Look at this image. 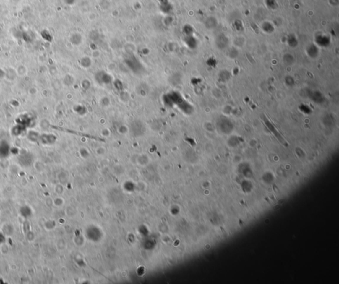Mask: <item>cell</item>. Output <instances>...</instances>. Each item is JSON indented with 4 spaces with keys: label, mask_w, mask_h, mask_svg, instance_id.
<instances>
[{
    "label": "cell",
    "mask_w": 339,
    "mask_h": 284,
    "mask_svg": "<svg viewBox=\"0 0 339 284\" xmlns=\"http://www.w3.org/2000/svg\"><path fill=\"white\" fill-rule=\"evenodd\" d=\"M162 100L166 106L173 107L175 106L178 107L185 100L180 93L178 92H171L164 95Z\"/></svg>",
    "instance_id": "6da1fadb"
},
{
    "label": "cell",
    "mask_w": 339,
    "mask_h": 284,
    "mask_svg": "<svg viewBox=\"0 0 339 284\" xmlns=\"http://www.w3.org/2000/svg\"><path fill=\"white\" fill-rule=\"evenodd\" d=\"M217 126L222 133L226 134L232 132L234 129V125L232 121L225 117H222L219 119L217 121Z\"/></svg>",
    "instance_id": "7a4b0ae2"
},
{
    "label": "cell",
    "mask_w": 339,
    "mask_h": 284,
    "mask_svg": "<svg viewBox=\"0 0 339 284\" xmlns=\"http://www.w3.org/2000/svg\"><path fill=\"white\" fill-rule=\"evenodd\" d=\"M307 95L311 101L317 104H322L325 100L323 94L317 90H309L307 93Z\"/></svg>",
    "instance_id": "3957f363"
},
{
    "label": "cell",
    "mask_w": 339,
    "mask_h": 284,
    "mask_svg": "<svg viewBox=\"0 0 339 284\" xmlns=\"http://www.w3.org/2000/svg\"><path fill=\"white\" fill-rule=\"evenodd\" d=\"M262 121H263V122L264 123V124H265V125L266 126V127L268 128L273 134H274V136L276 137L280 142H283V139L282 137L281 136V134L279 133V132L278 131L276 128L275 127L274 124H273L271 121L269 120V119L265 115H262Z\"/></svg>",
    "instance_id": "277c9868"
},
{
    "label": "cell",
    "mask_w": 339,
    "mask_h": 284,
    "mask_svg": "<svg viewBox=\"0 0 339 284\" xmlns=\"http://www.w3.org/2000/svg\"><path fill=\"white\" fill-rule=\"evenodd\" d=\"M96 79H98V82H100V83H102L104 84H110V82L111 81V77H110L108 74L105 72L99 74V75L98 74V77H96Z\"/></svg>",
    "instance_id": "5b68a950"
},
{
    "label": "cell",
    "mask_w": 339,
    "mask_h": 284,
    "mask_svg": "<svg viewBox=\"0 0 339 284\" xmlns=\"http://www.w3.org/2000/svg\"><path fill=\"white\" fill-rule=\"evenodd\" d=\"M315 41L318 45L321 46H327L330 43V39L326 36H319L316 38Z\"/></svg>",
    "instance_id": "8992f818"
},
{
    "label": "cell",
    "mask_w": 339,
    "mask_h": 284,
    "mask_svg": "<svg viewBox=\"0 0 339 284\" xmlns=\"http://www.w3.org/2000/svg\"><path fill=\"white\" fill-rule=\"evenodd\" d=\"M9 153V146L6 142H1L0 144V156L6 157Z\"/></svg>",
    "instance_id": "52a82bcc"
},
{
    "label": "cell",
    "mask_w": 339,
    "mask_h": 284,
    "mask_svg": "<svg viewBox=\"0 0 339 284\" xmlns=\"http://www.w3.org/2000/svg\"><path fill=\"white\" fill-rule=\"evenodd\" d=\"M307 54L311 58H315L319 54V48L315 45H311L307 48Z\"/></svg>",
    "instance_id": "ba28073f"
},
{
    "label": "cell",
    "mask_w": 339,
    "mask_h": 284,
    "mask_svg": "<svg viewBox=\"0 0 339 284\" xmlns=\"http://www.w3.org/2000/svg\"><path fill=\"white\" fill-rule=\"evenodd\" d=\"M40 139L43 144L47 145L53 143L56 140V138L52 134H43L40 137Z\"/></svg>",
    "instance_id": "9c48e42d"
},
{
    "label": "cell",
    "mask_w": 339,
    "mask_h": 284,
    "mask_svg": "<svg viewBox=\"0 0 339 284\" xmlns=\"http://www.w3.org/2000/svg\"><path fill=\"white\" fill-rule=\"evenodd\" d=\"M216 42H217V45L218 47L220 48H224L227 46L228 41L227 38H226L225 36H220V37H219L218 38H217Z\"/></svg>",
    "instance_id": "30bf717a"
},
{
    "label": "cell",
    "mask_w": 339,
    "mask_h": 284,
    "mask_svg": "<svg viewBox=\"0 0 339 284\" xmlns=\"http://www.w3.org/2000/svg\"><path fill=\"white\" fill-rule=\"evenodd\" d=\"M230 78H231L230 73L228 72V71L226 70L220 72V73L219 75V80L222 82H227V81H228V79H230Z\"/></svg>",
    "instance_id": "8fae6325"
},
{
    "label": "cell",
    "mask_w": 339,
    "mask_h": 284,
    "mask_svg": "<svg viewBox=\"0 0 339 284\" xmlns=\"http://www.w3.org/2000/svg\"><path fill=\"white\" fill-rule=\"evenodd\" d=\"M299 109L305 115H309L312 113V109L311 107L306 104H301L299 106Z\"/></svg>",
    "instance_id": "7c38bea8"
},
{
    "label": "cell",
    "mask_w": 339,
    "mask_h": 284,
    "mask_svg": "<svg viewBox=\"0 0 339 284\" xmlns=\"http://www.w3.org/2000/svg\"><path fill=\"white\" fill-rule=\"evenodd\" d=\"M186 43L187 45L191 48H194L197 46V41L194 37H191V36H188L186 40Z\"/></svg>",
    "instance_id": "4fadbf2b"
},
{
    "label": "cell",
    "mask_w": 339,
    "mask_h": 284,
    "mask_svg": "<svg viewBox=\"0 0 339 284\" xmlns=\"http://www.w3.org/2000/svg\"><path fill=\"white\" fill-rule=\"evenodd\" d=\"M21 213L24 217H28L31 215V209H30L28 206H25L21 207Z\"/></svg>",
    "instance_id": "5bb4252c"
},
{
    "label": "cell",
    "mask_w": 339,
    "mask_h": 284,
    "mask_svg": "<svg viewBox=\"0 0 339 284\" xmlns=\"http://www.w3.org/2000/svg\"><path fill=\"white\" fill-rule=\"evenodd\" d=\"M285 83L288 87H293L295 84V80L293 77L288 76L285 78Z\"/></svg>",
    "instance_id": "9a60e30c"
},
{
    "label": "cell",
    "mask_w": 339,
    "mask_h": 284,
    "mask_svg": "<svg viewBox=\"0 0 339 284\" xmlns=\"http://www.w3.org/2000/svg\"><path fill=\"white\" fill-rule=\"evenodd\" d=\"M74 110H75L76 113H78L80 115H84L87 113L86 108H85V107L82 106H78L76 107V108H74Z\"/></svg>",
    "instance_id": "2e32d148"
},
{
    "label": "cell",
    "mask_w": 339,
    "mask_h": 284,
    "mask_svg": "<svg viewBox=\"0 0 339 284\" xmlns=\"http://www.w3.org/2000/svg\"><path fill=\"white\" fill-rule=\"evenodd\" d=\"M288 43L290 46H296L297 45V41L295 37H290L288 39Z\"/></svg>",
    "instance_id": "e0dca14e"
},
{
    "label": "cell",
    "mask_w": 339,
    "mask_h": 284,
    "mask_svg": "<svg viewBox=\"0 0 339 284\" xmlns=\"http://www.w3.org/2000/svg\"><path fill=\"white\" fill-rule=\"evenodd\" d=\"M29 138L32 141H36L38 139V134L35 132H31L29 134Z\"/></svg>",
    "instance_id": "ac0fdd59"
},
{
    "label": "cell",
    "mask_w": 339,
    "mask_h": 284,
    "mask_svg": "<svg viewBox=\"0 0 339 284\" xmlns=\"http://www.w3.org/2000/svg\"><path fill=\"white\" fill-rule=\"evenodd\" d=\"M114 85H115V87H116V89H117L118 90H123V84L121 83V82L119 80L115 81V83H114Z\"/></svg>",
    "instance_id": "d6986e66"
},
{
    "label": "cell",
    "mask_w": 339,
    "mask_h": 284,
    "mask_svg": "<svg viewBox=\"0 0 339 284\" xmlns=\"http://www.w3.org/2000/svg\"><path fill=\"white\" fill-rule=\"evenodd\" d=\"M5 241V237L1 233H0V243Z\"/></svg>",
    "instance_id": "ffe728a7"
}]
</instances>
